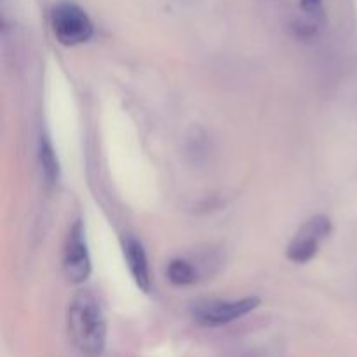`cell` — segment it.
Wrapping results in <instances>:
<instances>
[{"mask_svg": "<svg viewBox=\"0 0 357 357\" xmlns=\"http://www.w3.org/2000/svg\"><path fill=\"white\" fill-rule=\"evenodd\" d=\"M66 330L80 354L98 357L107 345V319L96 296L87 289L73 295L66 310Z\"/></svg>", "mask_w": 357, "mask_h": 357, "instance_id": "1", "label": "cell"}, {"mask_svg": "<svg viewBox=\"0 0 357 357\" xmlns=\"http://www.w3.org/2000/svg\"><path fill=\"white\" fill-rule=\"evenodd\" d=\"M51 26L56 40L66 47L84 44L94 33L93 21L86 10L70 0H61L52 7Z\"/></svg>", "mask_w": 357, "mask_h": 357, "instance_id": "2", "label": "cell"}, {"mask_svg": "<svg viewBox=\"0 0 357 357\" xmlns=\"http://www.w3.org/2000/svg\"><path fill=\"white\" fill-rule=\"evenodd\" d=\"M260 298L246 296L239 300H206L192 307V317L201 326L218 328L234 323L258 309Z\"/></svg>", "mask_w": 357, "mask_h": 357, "instance_id": "3", "label": "cell"}, {"mask_svg": "<svg viewBox=\"0 0 357 357\" xmlns=\"http://www.w3.org/2000/svg\"><path fill=\"white\" fill-rule=\"evenodd\" d=\"M331 234V220L326 215L310 216L296 230L293 239L286 248V257L293 264H309L319 251V246Z\"/></svg>", "mask_w": 357, "mask_h": 357, "instance_id": "4", "label": "cell"}, {"mask_svg": "<svg viewBox=\"0 0 357 357\" xmlns=\"http://www.w3.org/2000/svg\"><path fill=\"white\" fill-rule=\"evenodd\" d=\"M63 274L72 284H82L91 275V257L87 250L86 227L80 220L73 222L63 246Z\"/></svg>", "mask_w": 357, "mask_h": 357, "instance_id": "5", "label": "cell"}, {"mask_svg": "<svg viewBox=\"0 0 357 357\" xmlns=\"http://www.w3.org/2000/svg\"><path fill=\"white\" fill-rule=\"evenodd\" d=\"M122 250H124L126 264H128L129 272H131L132 279H135L136 286L142 289L143 293H149L152 288V278H150V267H149V257L136 237L128 236L122 243Z\"/></svg>", "mask_w": 357, "mask_h": 357, "instance_id": "6", "label": "cell"}, {"mask_svg": "<svg viewBox=\"0 0 357 357\" xmlns=\"http://www.w3.org/2000/svg\"><path fill=\"white\" fill-rule=\"evenodd\" d=\"M38 162H40L42 176L47 187H54L61 176V167H59L58 155L54 152V146L49 142L47 136H40L38 142Z\"/></svg>", "mask_w": 357, "mask_h": 357, "instance_id": "7", "label": "cell"}, {"mask_svg": "<svg viewBox=\"0 0 357 357\" xmlns=\"http://www.w3.org/2000/svg\"><path fill=\"white\" fill-rule=\"evenodd\" d=\"M166 278L173 286L187 288V286H192L197 282L199 274L197 268L194 267L192 261L185 260V258H173L166 267Z\"/></svg>", "mask_w": 357, "mask_h": 357, "instance_id": "8", "label": "cell"}, {"mask_svg": "<svg viewBox=\"0 0 357 357\" xmlns=\"http://www.w3.org/2000/svg\"><path fill=\"white\" fill-rule=\"evenodd\" d=\"M300 7H302L303 13H305L307 16L312 17V20L321 21L324 17L323 0H300Z\"/></svg>", "mask_w": 357, "mask_h": 357, "instance_id": "9", "label": "cell"}]
</instances>
